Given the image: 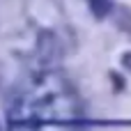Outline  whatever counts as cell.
I'll list each match as a JSON object with an SVG mask.
<instances>
[{
    "instance_id": "obj_2",
    "label": "cell",
    "mask_w": 131,
    "mask_h": 131,
    "mask_svg": "<svg viewBox=\"0 0 131 131\" xmlns=\"http://www.w3.org/2000/svg\"><path fill=\"white\" fill-rule=\"evenodd\" d=\"M122 64H124V69L131 71V53H124V55H122Z\"/></svg>"
},
{
    "instance_id": "obj_1",
    "label": "cell",
    "mask_w": 131,
    "mask_h": 131,
    "mask_svg": "<svg viewBox=\"0 0 131 131\" xmlns=\"http://www.w3.org/2000/svg\"><path fill=\"white\" fill-rule=\"evenodd\" d=\"M23 131H83L78 124V111L67 88H41L21 108Z\"/></svg>"
}]
</instances>
